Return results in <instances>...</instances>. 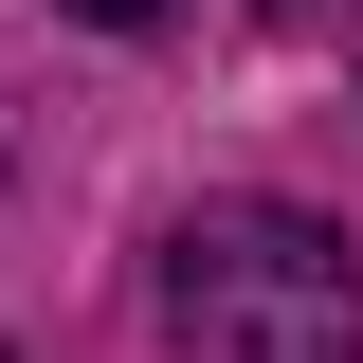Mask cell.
Instances as JSON below:
<instances>
[{"label": "cell", "mask_w": 363, "mask_h": 363, "mask_svg": "<svg viewBox=\"0 0 363 363\" xmlns=\"http://www.w3.org/2000/svg\"><path fill=\"white\" fill-rule=\"evenodd\" d=\"M255 18H345V0H255Z\"/></svg>", "instance_id": "3957f363"}, {"label": "cell", "mask_w": 363, "mask_h": 363, "mask_svg": "<svg viewBox=\"0 0 363 363\" xmlns=\"http://www.w3.org/2000/svg\"><path fill=\"white\" fill-rule=\"evenodd\" d=\"M73 18H109V37H145V18H164V0H73Z\"/></svg>", "instance_id": "7a4b0ae2"}, {"label": "cell", "mask_w": 363, "mask_h": 363, "mask_svg": "<svg viewBox=\"0 0 363 363\" xmlns=\"http://www.w3.org/2000/svg\"><path fill=\"white\" fill-rule=\"evenodd\" d=\"M164 327L200 363H363V255L309 200H200L164 236Z\"/></svg>", "instance_id": "6da1fadb"}]
</instances>
